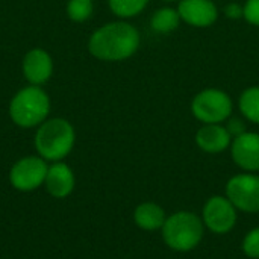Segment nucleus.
<instances>
[{
	"label": "nucleus",
	"instance_id": "1",
	"mask_svg": "<svg viewBox=\"0 0 259 259\" xmlns=\"http://www.w3.org/2000/svg\"><path fill=\"white\" fill-rule=\"evenodd\" d=\"M140 46L138 30L126 21H114L99 27L88 41L90 53L102 61L131 58Z\"/></svg>",
	"mask_w": 259,
	"mask_h": 259
},
{
	"label": "nucleus",
	"instance_id": "2",
	"mask_svg": "<svg viewBox=\"0 0 259 259\" xmlns=\"http://www.w3.org/2000/svg\"><path fill=\"white\" fill-rule=\"evenodd\" d=\"M74 127L65 118H49L38 126L35 149L38 155L50 162L62 161L74 146Z\"/></svg>",
	"mask_w": 259,
	"mask_h": 259
},
{
	"label": "nucleus",
	"instance_id": "3",
	"mask_svg": "<svg viewBox=\"0 0 259 259\" xmlns=\"http://www.w3.org/2000/svg\"><path fill=\"white\" fill-rule=\"evenodd\" d=\"M50 112L49 94L38 85H29L20 90L9 103L11 120L24 129L39 126Z\"/></svg>",
	"mask_w": 259,
	"mask_h": 259
},
{
	"label": "nucleus",
	"instance_id": "4",
	"mask_svg": "<svg viewBox=\"0 0 259 259\" xmlns=\"http://www.w3.org/2000/svg\"><path fill=\"white\" fill-rule=\"evenodd\" d=\"M203 222L199 215L179 211L167 217L162 226L164 243L176 252H190L199 246L203 238Z\"/></svg>",
	"mask_w": 259,
	"mask_h": 259
},
{
	"label": "nucleus",
	"instance_id": "5",
	"mask_svg": "<svg viewBox=\"0 0 259 259\" xmlns=\"http://www.w3.org/2000/svg\"><path fill=\"white\" fill-rule=\"evenodd\" d=\"M191 111L197 120L205 124H219L225 121L232 112L231 97L220 90H205L199 93L193 103Z\"/></svg>",
	"mask_w": 259,
	"mask_h": 259
},
{
	"label": "nucleus",
	"instance_id": "6",
	"mask_svg": "<svg viewBox=\"0 0 259 259\" xmlns=\"http://www.w3.org/2000/svg\"><path fill=\"white\" fill-rule=\"evenodd\" d=\"M47 161L38 156H26L18 159L11 171H9V181L12 187L18 191L29 193L41 185H44L46 176H47Z\"/></svg>",
	"mask_w": 259,
	"mask_h": 259
},
{
	"label": "nucleus",
	"instance_id": "7",
	"mask_svg": "<svg viewBox=\"0 0 259 259\" xmlns=\"http://www.w3.org/2000/svg\"><path fill=\"white\" fill-rule=\"evenodd\" d=\"M226 197L238 211L259 212V176L243 173L231 178L226 185Z\"/></svg>",
	"mask_w": 259,
	"mask_h": 259
},
{
	"label": "nucleus",
	"instance_id": "8",
	"mask_svg": "<svg viewBox=\"0 0 259 259\" xmlns=\"http://www.w3.org/2000/svg\"><path fill=\"white\" fill-rule=\"evenodd\" d=\"M237 211L228 197L212 196L203 206L202 222L211 232L223 235L231 232L237 225Z\"/></svg>",
	"mask_w": 259,
	"mask_h": 259
},
{
	"label": "nucleus",
	"instance_id": "9",
	"mask_svg": "<svg viewBox=\"0 0 259 259\" xmlns=\"http://www.w3.org/2000/svg\"><path fill=\"white\" fill-rule=\"evenodd\" d=\"M234 162L246 171H259V134L246 132L231 144Z\"/></svg>",
	"mask_w": 259,
	"mask_h": 259
},
{
	"label": "nucleus",
	"instance_id": "10",
	"mask_svg": "<svg viewBox=\"0 0 259 259\" xmlns=\"http://www.w3.org/2000/svg\"><path fill=\"white\" fill-rule=\"evenodd\" d=\"M53 73L52 56L42 49H32L23 59V74L30 85L46 83Z\"/></svg>",
	"mask_w": 259,
	"mask_h": 259
},
{
	"label": "nucleus",
	"instance_id": "11",
	"mask_svg": "<svg viewBox=\"0 0 259 259\" xmlns=\"http://www.w3.org/2000/svg\"><path fill=\"white\" fill-rule=\"evenodd\" d=\"M178 12L181 20L194 27H208L219 15L217 6L211 0H181Z\"/></svg>",
	"mask_w": 259,
	"mask_h": 259
},
{
	"label": "nucleus",
	"instance_id": "12",
	"mask_svg": "<svg viewBox=\"0 0 259 259\" xmlns=\"http://www.w3.org/2000/svg\"><path fill=\"white\" fill-rule=\"evenodd\" d=\"M44 187L52 197L64 199L74 190V173L62 161H56L49 165Z\"/></svg>",
	"mask_w": 259,
	"mask_h": 259
},
{
	"label": "nucleus",
	"instance_id": "13",
	"mask_svg": "<svg viewBox=\"0 0 259 259\" xmlns=\"http://www.w3.org/2000/svg\"><path fill=\"white\" fill-rule=\"evenodd\" d=\"M197 146L206 153H220L232 144V137L226 127L219 124H205L196 134Z\"/></svg>",
	"mask_w": 259,
	"mask_h": 259
},
{
	"label": "nucleus",
	"instance_id": "14",
	"mask_svg": "<svg viewBox=\"0 0 259 259\" xmlns=\"http://www.w3.org/2000/svg\"><path fill=\"white\" fill-rule=\"evenodd\" d=\"M165 220V211L162 209V206L153 202H143L134 211V222L143 231L162 229Z\"/></svg>",
	"mask_w": 259,
	"mask_h": 259
},
{
	"label": "nucleus",
	"instance_id": "15",
	"mask_svg": "<svg viewBox=\"0 0 259 259\" xmlns=\"http://www.w3.org/2000/svg\"><path fill=\"white\" fill-rule=\"evenodd\" d=\"M179 21H181V15H179L178 11L171 9V8H162V9H158L153 14L152 27L156 32L167 33V32L175 30L179 26Z\"/></svg>",
	"mask_w": 259,
	"mask_h": 259
},
{
	"label": "nucleus",
	"instance_id": "16",
	"mask_svg": "<svg viewBox=\"0 0 259 259\" xmlns=\"http://www.w3.org/2000/svg\"><path fill=\"white\" fill-rule=\"evenodd\" d=\"M240 109L249 121L259 124V87H252L241 94Z\"/></svg>",
	"mask_w": 259,
	"mask_h": 259
},
{
	"label": "nucleus",
	"instance_id": "17",
	"mask_svg": "<svg viewBox=\"0 0 259 259\" xmlns=\"http://www.w3.org/2000/svg\"><path fill=\"white\" fill-rule=\"evenodd\" d=\"M149 0H109L111 11L121 18L138 15L147 5Z\"/></svg>",
	"mask_w": 259,
	"mask_h": 259
},
{
	"label": "nucleus",
	"instance_id": "18",
	"mask_svg": "<svg viewBox=\"0 0 259 259\" xmlns=\"http://www.w3.org/2000/svg\"><path fill=\"white\" fill-rule=\"evenodd\" d=\"M93 0H68L67 3V15L73 21H85L93 15Z\"/></svg>",
	"mask_w": 259,
	"mask_h": 259
},
{
	"label": "nucleus",
	"instance_id": "19",
	"mask_svg": "<svg viewBox=\"0 0 259 259\" xmlns=\"http://www.w3.org/2000/svg\"><path fill=\"white\" fill-rule=\"evenodd\" d=\"M241 249L247 258L259 259V228H255L246 234Z\"/></svg>",
	"mask_w": 259,
	"mask_h": 259
},
{
	"label": "nucleus",
	"instance_id": "20",
	"mask_svg": "<svg viewBox=\"0 0 259 259\" xmlns=\"http://www.w3.org/2000/svg\"><path fill=\"white\" fill-rule=\"evenodd\" d=\"M244 9V18L253 24V26H259V0H247Z\"/></svg>",
	"mask_w": 259,
	"mask_h": 259
},
{
	"label": "nucleus",
	"instance_id": "21",
	"mask_svg": "<svg viewBox=\"0 0 259 259\" xmlns=\"http://www.w3.org/2000/svg\"><path fill=\"white\" fill-rule=\"evenodd\" d=\"M226 129L231 134V137H234V138H237V137H240V135H243V134L247 132L246 131V124L240 118H232L229 121V124L226 126Z\"/></svg>",
	"mask_w": 259,
	"mask_h": 259
},
{
	"label": "nucleus",
	"instance_id": "22",
	"mask_svg": "<svg viewBox=\"0 0 259 259\" xmlns=\"http://www.w3.org/2000/svg\"><path fill=\"white\" fill-rule=\"evenodd\" d=\"M225 14L229 18H240V17L244 15V9L240 5H237V3H231V5H228L225 8Z\"/></svg>",
	"mask_w": 259,
	"mask_h": 259
},
{
	"label": "nucleus",
	"instance_id": "23",
	"mask_svg": "<svg viewBox=\"0 0 259 259\" xmlns=\"http://www.w3.org/2000/svg\"><path fill=\"white\" fill-rule=\"evenodd\" d=\"M165 2H175V0H165Z\"/></svg>",
	"mask_w": 259,
	"mask_h": 259
}]
</instances>
